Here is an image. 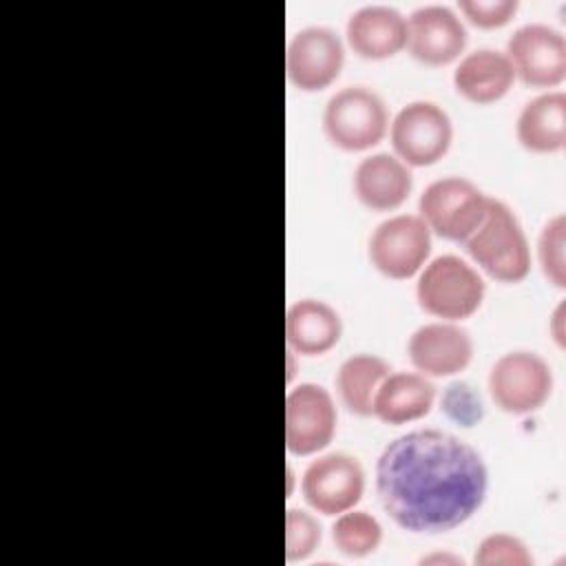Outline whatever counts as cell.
Returning <instances> with one entry per match:
<instances>
[{"label": "cell", "instance_id": "obj_1", "mask_svg": "<svg viewBox=\"0 0 566 566\" xmlns=\"http://www.w3.org/2000/svg\"><path fill=\"white\" fill-rule=\"evenodd\" d=\"M376 495L407 533L440 535L467 524L489 493L482 453L442 429H411L376 460Z\"/></svg>", "mask_w": 566, "mask_h": 566}, {"label": "cell", "instance_id": "obj_2", "mask_svg": "<svg viewBox=\"0 0 566 566\" xmlns=\"http://www.w3.org/2000/svg\"><path fill=\"white\" fill-rule=\"evenodd\" d=\"M464 250L473 265L500 283H520L531 272V245L515 210L489 197L486 214L464 239Z\"/></svg>", "mask_w": 566, "mask_h": 566}, {"label": "cell", "instance_id": "obj_3", "mask_svg": "<svg viewBox=\"0 0 566 566\" xmlns=\"http://www.w3.org/2000/svg\"><path fill=\"white\" fill-rule=\"evenodd\" d=\"M416 276V301L433 318L460 323L482 307L486 294L484 276L458 254L429 259Z\"/></svg>", "mask_w": 566, "mask_h": 566}, {"label": "cell", "instance_id": "obj_4", "mask_svg": "<svg viewBox=\"0 0 566 566\" xmlns=\"http://www.w3.org/2000/svg\"><path fill=\"white\" fill-rule=\"evenodd\" d=\"M321 124L332 146L347 153H363L380 144L387 135L389 111L374 88L349 84L329 95Z\"/></svg>", "mask_w": 566, "mask_h": 566}, {"label": "cell", "instance_id": "obj_5", "mask_svg": "<svg viewBox=\"0 0 566 566\" xmlns=\"http://www.w3.org/2000/svg\"><path fill=\"white\" fill-rule=\"evenodd\" d=\"M489 195L467 177L447 175L424 186L418 197V217L431 234L464 243L486 214Z\"/></svg>", "mask_w": 566, "mask_h": 566}, {"label": "cell", "instance_id": "obj_6", "mask_svg": "<svg viewBox=\"0 0 566 566\" xmlns=\"http://www.w3.org/2000/svg\"><path fill=\"white\" fill-rule=\"evenodd\" d=\"M387 133L394 155L409 168L438 164L453 144V122L449 113L431 99H413L400 106Z\"/></svg>", "mask_w": 566, "mask_h": 566}, {"label": "cell", "instance_id": "obj_7", "mask_svg": "<svg viewBox=\"0 0 566 566\" xmlns=\"http://www.w3.org/2000/svg\"><path fill=\"white\" fill-rule=\"evenodd\" d=\"M551 365L531 349H511L489 369L486 387L497 409L511 416H526L544 407L553 394Z\"/></svg>", "mask_w": 566, "mask_h": 566}, {"label": "cell", "instance_id": "obj_8", "mask_svg": "<svg viewBox=\"0 0 566 566\" xmlns=\"http://www.w3.org/2000/svg\"><path fill=\"white\" fill-rule=\"evenodd\" d=\"M369 263L387 279L416 276L431 256V230L418 214H391L367 239Z\"/></svg>", "mask_w": 566, "mask_h": 566}, {"label": "cell", "instance_id": "obj_9", "mask_svg": "<svg viewBox=\"0 0 566 566\" xmlns=\"http://www.w3.org/2000/svg\"><path fill=\"white\" fill-rule=\"evenodd\" d=\"M301 493L314 513L336 517L360 502L365 493V469L347 451L318 453L301 475Z\"/></svg>", "mask_w": 566, "mask_h": 566}, {"label": "cell", "instance_id": "obj_10", "mask_svg": "<svg viewBox=\"0 0 566 566\" xmlns=\"http://www.w3.org/2000/svg\"><path fill=\"white\" fill-rule=\"evenodd\" d=\"M334 396L318 382H298L285 394V447L292 455L321 453L336 436Z\"/></svg>", "mask_w": 566, "mask_h": 566}, {"label": "cell", "instance_id": "obj_11", "mask_svg": "<svg viewBox=\"0 0 566 566\" xmlns=\"http://www.w3.org/2000/svg\"><path fill=\"white\" fill-rule=\"evenodd\" d=\"M345 64L340 35L325 24H307L292 33L285 46V73L292 86L316 93L332 86Z\"/></svg>", "mask_w": 566, "mask_h": 566}, {"label": "cell", "instance_id": "obj_12", "mask_svg": "<svg viewBox=\"0 0 566 566\" xmlns=\"http://www.w3.org/2000/svg\"><path fill=\"white\" fill-rule=\"evenodd\" d=\"M504 53L526 86L555 88L566 77V38L553 24H520L509 35Z\"/></svg>", "mask_w": 566, "mask_h": 566}, {"label": "cell", "instance_id": "obj_13", "mask_svg": "<svg viewBox=\"0 0 566 566\" xmlns=\"http://www.w3.org/2000/svg\"><path fill=\"white\" fill-rule=\"evenodd\" d=\"M469 33L447 4H420L407 15V53L427 66H447L462 57Z\"/></svg>", "mask_w": 566, "mask_h": 566}, {"label": "cell", "instance_id": "obj_14", "mask_svg": "<svg viewBox=\"0 0 566 566\" xmlns=\"http://www.w3.org/2000/svg\"><path fill=\"white\" fill-rule=\"evenodd\" d=\"M407 356L416 371L429 378H449L469 367L473 338L453 321L422 323L409 334Z\"/></svg>", "mask_w": 566, "mask_h": 566}, {"label": "cell", "instance_id": "obj_15", "mask_svg": "<svg viewBox=\"0 0 566 566\" xmlns=\"http://www.w3.org/2000/svg\"><path fill=\"white\" fill-rule=\"evenodd\" d=\"M345 40L363 60L394 57L407 44V18L391 4H363L349 13Z\"/></svg>", "mask_w": 566, "mask_h": 566}, {"label": "cell", "instance_id": "obj_16", "mask_svg": "<svg viewBox=\"0 0 566 566\" xmlns=\"http://www.w3.org/2000/svg\"><path fill=\"white\" fill-rule=\"evenodd\" d=\"M352 188L365 208L374 212H391L411 195L413 175L394 153H371L356 164Z\"/></svg>", "mask_w": 566, "mask_h": 566}, {"label": "cell", "instance_id": "obj_17", "mask_svg": "<svg viewBox=\"0 0 566 566\" xmlns=\"http://www.w3.org/2000/svg\"><path fill=\"white\" fill-rule=\"evenodd\" d=\"M515 71L504 51L480 46L464 53L451 75L453 88L471 104L486 106L502 99L515 84Z\"/></svg>", "mask_w": 566, "mask_h": 566}, {"label": "cell", "instance_id": "obj_18", "mask_svg": "<svg viewBox=\"0 0 566 566\" xmlns=\"http://www.w3.org/2000/svg\"><path fill=\"white\" fill-rule=\"evenodd\" d=\"M340 336L343 318L327 301L298 298L285 312V343L298 356H323Z\"/></svg>", "mask_w": 566, "mask_h": 566}, {"label": "cell", "instance_id": "obj_19", "mask_svg": "<svg viewBox=\"0 0 566 566\" xmlns=\"http://www.w3.org/2000/svg\"><path fill=\"white\" fill-rule=\"evenodd\" d=\"M436 385L420 371H389L376 389L371 416L385 424H407L424 418L436 402Z\"/></svg>", "mask_w": 566, "mask_h": 566}, {"label": "cell", "instance_id": "obj_20", "mask_svg": "<svg viewBox=\"0 0 566 566\" xmlns=\"http://www.w3.org/2000/svg\"><path fill=\"white\" fill-rule=\"evenodd\" d=\"M515 137L522 148L546 155L566 146V93L544 91L517 113Z\"/></svg>", "mask_w": 566, "mask_h": 566}, {"label": "cell", "instance_id": "obj_21", "mask_svg": "<svg viewBox=\"0 0 566 566\" xmlns=\"http://www.w3.org/2000/svg\"><path fill=\"white\" fill-rule=\"evenodd\" d=\"M389 371H391L389 363L378 354L358 352L347 356L338 365V371L334 378L336 394L343 407H347V411H352L354 416H363V418L371 416V402H374L376 389Z\"/></svg>", "mask_w": 566, "mask_h": 566}, {"label": "cell", "instance_id": "obj_22", "mask_svg": "<svg viewBox=\"0 0 566 566\" xmlns=\"http://www.w3.org/2000/svg\"><path fill=\"white\" fill-rule=\"evenodd\" d=\"M382 524L363 509H347L334 517L332 542L336 551L352 559L369 557L382 544Z\"/></svg>", "mask_w": 566, "mask_h": 566}, {"label": "cell", "instance_id": "obj_23", "mask_svg": "<svg viewBox=\"0 0 566 566\" xmlns=\"http://www.w3.org/2000/svg\"><path fill=\"white\" fill-rule=\"evenodd\" d=\"M566 217L564 212L546 219L537 234V261L542 274L548 283L564 290L566 287Z\"/></svg>", "mask_w": 566, "mask_h": 566}, {"label": "cell", "instance_id": "obj_24", "mask_svg": "<svg viewBox=\"0 0 566 566\" xmlns=\"http://www.w3.org/2000/svg\"><path fill=\"white\" fill-rule=\"evenodd\" d=\"M323 539V528L318 517L298 506L285 511V559L287 564L310 559Z\"/></svg>", "mask_w": 566, "mask_h": 566}, {"label": "cell", "instance_id": "obj_25", "mask_svg": "<svg viewBox=\"0 0 566 566\" xmlns=\"http://www.w3.org/2000/svg\"><path fill=\"white\" fill-rule=\"evenodd\" d=\"M471 562L475 566H531L533 555L524 539L500 531L489 533L478 542Z\"/></svg>", "mask_w": 566, "mask_h": 566}, {"label": "cell", "instance_id": "obj_26", "mask_svg": "<svg viewBox=\"0 0 566 566\" xmlns=\"http://www.w3.org/2000/svg\"><path fill=\"white\" fill-rule=\"evenodd\" d=\"M442 409L455 424L473 427L482 420L484 407L469 382H451L442 394Z\"/></svg>", "mask_w": 566, "mask_h": 566}, {"label": "cell", "instance_id": "obj_27", "mask_svg": "<svg viewBox=\"0 0 566 566\" xmlns=\"http://www.w3.org/2000/svg\"><path fill=\"white\" fill-rule=\"evenodd\" d=\"M517 0H458V9L467 22L480 29H497L517 13Z\"/></svg>", "mask_w": 566, "mask_h": 566}, {"label": "cell", "instance_id": "obj_28", "mask_svg": "<svg viewBox=\"0 0 566 566\" xmlns=\"http://www.w3.org/2000/svg\"><path fill=\"white\" fill-rule=\"evenodd\" d=\"M564 314H566V307H564V298L555 305V310H553V314H551V318H548V332H551V336H553V340L559 345V347H564L566 345V332H564Z\"/></svg>", "mask_w": 566, "mask_h": 566}, {"label": "cell", "instance_id": "obj_29", "mask_svg": "<svg viewBox=\"0 0 566 566\" xmlns=\"http://www.w3.org/2000/svg\"><path fill=\"white\" fill-rule=\"evenodd\" d=\"M418 564H429V566H440V564H447V566H460L462 564V557L453 555V553H429V555H422Z\"/></svg>", "mask_w": 566, "mask_h": 566}, {"label": "cell", "instance_id": "obj_30", "mask_svg": "<svg viewBox=\"0 0 566 566\" xmlns=\"http://www.w3.org/2000/svg\"><path fill=\"white\" fill-rule=\"evenodd\" d=\"M285 478H287V497H292V493H294V469L287 464V469H285Z\"/></svg>", "mask_w": 566, "mask_h": 566}, {"label": "cell", "instance_id": "obj_31", "mask_svg": "<svg viewBox=\"0 0 566 566\" xmlns=\"http://www.w3.org/2000/svg\"><path fill=\"white\" fill-rule=\"evenodd\" d=\"M294 352L292 349H287V382H292V378H294Z\"/></svg>", "mask_w": 566, "mask_h": 566}]
</instances>
